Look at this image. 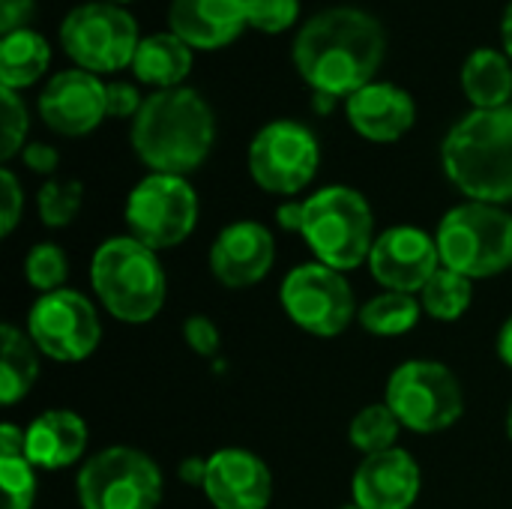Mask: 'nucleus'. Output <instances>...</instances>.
Masks as SVG:
<instances>
[{"label": "nucleus", "instance_id": "f257e3e1", "mask_svg": "<svg viewBox=\"0 0 512 509\" xmlns=\"http://www.w3.org/2000/svg\"><path fill=\"white\" fill-rule=\"evenodd\" d=\"M387 54L381 21L357 6L312 15L294 39V66L312 93L348 99L375 81Z\"/></svg>", "mask_w": 512, "mask_h": 509}, {"label": "nucleus", "instance_id": "f03ea898", "mask_svg": "<svg viewBox=\"0 0 512 509\" xmlns=\"http://www.w3.org/2000/svg\"><path fill=\"white\" fill-rule=\"evenodd\" d=\"M216 141V117L192 87L156 90L132 120V150L153 174L198 171Z\"/></svg>", "mask_w": 512, "mask_h": 509}, {"label": "nucleus", "instance_id": "7ed1b4c3", "mask_svg": "<svg viewBox=\"0 0 512 509\" xmlns=\"http://www.w3.org/2000/svg\"><path fill=\"white\" fill-rule=\"evenodd\" d=\"M441 165L468 201H512V105L465 114L441 144Z\"/></svg>", "mask_w": 512, "mask_h": 509}, {"label": "nucleus", "instance_id": "20e7f679", "mask_svg": "<svg viewBox=\"0 0 512 509\" xmlns=\"http://www.w3.org/2000/svg\"><path fill=\"white\" fill-rule=\"evenodd\" d=\"M90 285L102 309L123 324L153 321L168 297V276L159 252L135 237H108L90 261Z\"/></svg>", "mask_w": 512, "mask_h": 509}, {"label": "nucleus", "instance_id": "39448f33", "mask_svg": "<svg viewBox=\"0 0 512 509\" xmlns=\"http://www.w3.org/2000/svg\"><path fill=\"white\" fill-rule=\"evenodd\" d=\"M303 243L315 261L339 273L369 261L375 246V216L363 192L351 186H324L303 201Z\"/></svg>", "mask_w": 512, "mask_h": 509}, {"label": "nucleus", "instance_id": "423d86ee", "mask_svg": "<svg viewBox=\"0 0 512 509\" xmlns=\"http://www.w3.org/2000/svg\"><path fill=\"white\" fill-rule=\"evenodd\" d=\"M435 243L441 267L471 282L501 276L512 267V213L483 201L456 204L438 222Z\"/></svg>", "mask_w": 512, "mask_h": 509}, {"label": "nucleus", "instance_id": "0eeeda50", "mask_svg": "<svg viewBox=\"0 0 512 509\" xmlns=\"http://www.w3.org/2000/svg\"><path fill=\"white\" fill-rule=\"evenodd\" d=\"M384 402L393 408L399 423L417 435L444 432L465 411L459 378L435 360L402 363L387 381Z\"/></svg>", "mask_w": 512, "mask_h": 509}, {"label": "nucleus", "instance_id": "6e6552de", "mask_svg": "<svg viewBox=\"0 0 512 509\" xmlns=\"http://www.w3.org/2000/svg\"><path fill=\"white\" fill-rule=\"evenodd\" d=\"M81 509H156L162 504V471L135 447H108L78 471Z\"/></svg>", "mask_w": 512, "mask_h": 509}, {"label": "nucleus", "instance_id": "1a4fd4ad", "mask_svg": "<svg viewBox=\"0 0 512 509\" xmlns=\"http://www.w3.org/2000/svg\"><path fill=\"white\" fill-rule=\"evenodd\" d=\"M129 237L153 252L180 246L198 225V192L186 177L147 174L126 198Z\"/></svg>", "mask_w": 512, "mask_h": 509}, {"label": "nucleus", "instance_id": "9d476101", "mask_svg": "<svg viewBox=\"0 0 512 509\" xmlns=\"http://www.w3.org/2000/svg\"><path fill=\"white\" fill-rule=\"evenodd\" d=\"M138 42L141 36L135 18L123 6L102 0L75 6L60 24L63 51L78 63V69H87L93 75L132 66Z\"/></svg>", "mask_w": 512, "mask_h": 509}, {"label": "nucleus", "instance_id": "9b49d317", "mask_svg": "<svg viewBox=\"0 0 512 509\" xmlns=\"http://www.w3.org/2000/svg\"><path fill=\"white\" fill-rule=\"evenodd\" d=\"M285 315L306 333L333 339L357 318V300L345 273L318 261L294 267L279 291Z\"/></svg>", "mask_w": 512, "mask_h": 509}, {"label": "nucleus", "instance_id": "f8f14e48", "mask_svg": "<svg viewBox=\"0 0 512 509\" xmlns=\"http://www.w3.org/2000/svg\"><path fill=\"white\" fill-rule=\"evenodd\" d=\"M321 162L318 138L309 126L297 120H273L249 144V174L252 180L273 195H297L303 192Z\"/></svg>", "mask_w": 512, "mask_h": 509}, {"label": "nucleus", "instance_id": "ddd939ff", "mask_svg": "<svg viewBox=\"0 0 512 509\" xmlns=\"http://www.w3.org/2000/svg\"><path fill=\"white\" fill-rule=\"evenodd\" d=\"M27 336L54 363L87 360L102 339L96 306L75 288L42 294L27 315Z\"/></svg>", "mask_w": 512, "mask_h": 509}, {"label": "nucleus", "instance_id": "4468645a", "mask_svg": "<svg viewBox=\"0 0 512 509\" xmlns=\"http://www.w3.org/2000/svg\"><path fill=\"white\" fill-rule=\"evenodd\" d=\"M369 270L387 291L420 294L426 282L441 270L438 243L432 234L414 225H393L375 237L369 252Z\"/></svg>", "mask_w": 512, "mask_h": 509}, {"label": "nucleus", "instance_id": "2eb2a0df", "mask_svg": "<svg viewBox=\"0 0 512 509\" xmlns=\"http://www.w3.org/2000/svg\"><path fill=\"white\" fill-rule=\"evenodd\" d=\"M105 90L108 84H102L99 75L87 69H63L42 87L39 117L51 132L81 138L108 117Z\"/></svg>", "mask_w": 512, "mask_h": 509}, {"label": "nucleus", "instance_id": "dca6fc26", "mask_svg": "<svg viewBox=\"0 0 512 509\" xmlns=\"http://www.w3.org/2000/svg\"><path fill=\"white\" fill-rule=\"evenodd\" d=\"M276 261V240L270 228L252 219L231 222L210 246V273L225 288L258 285Z\"/></svg>", "mask_w": 512, "mask_h": 509}, {"label": "nucleus", "instance_id": "f3484780", "mask_svg": "<svg viewBox=\"0 0 512 509\" xmlns=\"http://www.w3.org/2000/svg\"><path fill=\"white\" fill-rule=\"evenodd\" d=\"M204 495L213 509H267L273 498V474L255 453L225 447L207 456Z\"/></svg>", "mask_w": 512, "mask_h": 509}, {"label": "nucleus", "instance_id": "a211bd4d", "mask_svg": "<svg viewBox=\"0 0 512 509\" xmlns=\"http://www.w3.org/2000/svg\"><path fill=\"white\" fill-rule=\"evenodd\" d=\"M420 465L402 447L366 456L351 480V501L363 509H411L420 498Z\"/></svg>", "mask_w": 512, "mask_h": 509}, {"label": "nucleus", "instance_id": "6ab92c4d", "mask_svg": "<svg viewBox=\"0 0 512 509\" xmlns=\"http://www.w3.org/2000/svg\"><path fill=\"white\" fill-rule=\"evenodd\" d=\"M345 114L360 138L375 144H393L414 126L417 105L408 90L390 81H372L345 99Z\"/></svg>", "mask_w": 512, "mask_h": 509}, {"label": "nucleus", "instance_id": "aec40b11", "mask_svg": "<svg viewBox=\"0 0 512 509\" xmlns=\"http://www.w3.org/2000/svg\"><path fill=\"white\" fill-rule=\"evenodd\" d=\"M168 24L189 48L216 51L249 27L246 0H171Z\"/></svg>", "mask_w": 512, "mask_h": 509}, {"label": "nucleus", "instance_id": "412c9836", "mask_svg": "<svg viewBox=\"0 0 512 509\" xmlns=\"http://www.w3.org/2000/svg\"><path fill=\"white\" fill-rule=\"evenodd\" d=\"M87 450V423L66 408L39 414L24 429V453L39 471L72 468Z\"/></svg>", "mask_w": 512, "mask_h": 509}, {"label": "nucleus", "instance_id": "4be33fe9", "mask_svg": "<svg viewBox=\"0 0 512 509\" xmlns=\"http://www.w3.org/2000/svg\"><path fill=\"white\" fill-rule=\"evenodd\" d=\"M132 72L138 81L171 90L180 87L183 78L192 72V48L177 36V33H150L138 42Z\"/></svg>", "mask_w": 512, "mask_h": 509}, {"label": "nucleus", "instance_id": "5701e85b", "mask_svg": "<svg viewBox=\"0 0 512 509\" xmlns=\"http://www.w3.org/2000/svg\"><path fill=\"white\" fill-rule=\"evenodd\" d=\"M462 90L474 108H507L512 99V66L501 51L480 48L462 66Z\"/></svg>", "mask_w": 512, "mask_h": 509}, {"label": "nucleus", "instance_id": "b1692460", "mask_svg": "<svg viewBox=\"0 0 512 509\" xmlns=\"http://www.w3.org/2000/svg\"><path fill=\"white\" fill-rule=\"evenodd\" d=\"M39 378V348L18 327H0V402H21Z\"/></svg>", "mask_w": 512, "mask_h": 509}, {"label": "nucleus", "instance_id": "393cba45", "mask_svg": "<svg viewBox=\"0 0 512 509\" xmlns=\"http://www.w3.org/2000/svg\"><path fill=\"white\" fill-rule=\"evenodd\" d=\"M51 63V48L36 30H15L0 42V87L21 90L36 84Z\"/></svg>", "mask_w": 512, "mask_h": 509}, {"label": "nucleus", "instance_id": "a878e982", "mask_svg": "<svg viewBox=\"0 0 512 509\" xmlns=\"http://www.w3.org/2000/svg\"><path fill=\"white\" fill-rule=\"evenodd\" d=\"M423 315V303L417 294H402V291H384L366 300L357 312V321L366 333L372 336H405L417 327Z\"/></svg>", "mask_w": 512, "mask_h": 509}, {"label": "nucleus", "instance_id": "bb28decb", "mask_svg": "<svg viewBox=\"0 0 512 509\" xmlns=\"http://www.w3.org/2000/svg\"><path fill=\"white\" fill-rule=\"evenodd\" d=\"M417 297H420L426 315H432L435 321L450 324V321H459L471 309V303H474V282L468 276H459V273L441 267L426 282V288Z\"/></svg>", "mask_w": 512, "mask_h": 509}, {"label": "nucleus", "instance_id": "cd10ccee", "mask_svg": "<svg viewBox=\"0 0 512 509\" xmlns=\"http://www.w3.org/2000/svg\"><path fill=\"white\" fill-rule=\"evenodd\" d=\"M405 426L399 423V417L393 414V408L387 402H375L366 405L348 426V441L354 450H360L363 456H375L384 450H393L399 441V432Z\"/></svg>", "mask_w": 512, "mask_h": 509}, {"label": "nucleus", "instance_id": "c85d7f7f", "mask_svg": "<svg viewBox=\"0 0 512 509\" xmlns=\"http://www.w3.org/2000/svg\"><path fill=\"white\" fill-rule=\"evenodd\" d=\"M84 204V186L78 180H48L39 186L36 210L45 228H66L75 222L78 210Z\"/></svg>", "mask_w": 512, "mask_h": 509}, {"label": "nucleus", "instance_id": "c756f323", "mask_svg": "<svg viewBox=\"0 0 512 509\" xmlns=\"http://www.w3.org/2000/svg\"><path fill=\"white\" fill-rule=\"evenodd\" d=\"M24 276L42 294L66 288V276H69L66 252L57 243H36L24 258Z\"/></svg>", "mask_w": 512, "mask_h": 509}, {"label": "nucleus", "instance_id": "7c9ffc66", "mask_svg": "<svg viewBox=\"0 0 512 509\" xmlns=\"http://www.w3.org/2000/svg\"><path fill=\"white\" fill-rule=\"evenodd\" d=\"M0 489H3V509H33L36 468L30 465L27 453H15V456L0 453Z\"/></svg>", "mask_w": 512, "mask_h": 509}, {"label": "nucleus", "instance_id": "2f4dec72", "mask_svg": "<svg viewBox=\"0 0 512 509\" xmlns=\"http://www.w3.org/2000/svg\"><path fill=\"white\" fill-rule=\"evenodd\" d=\"M300 15V0H246L249 27L261 33H282Z\"/></svg>", "mask_w": 512, "mask_h": 509}, {"label": "nucleus", "instance_id": "473e14b6", "mask_svg": "<svg viewBox=\"0 0 512 509\" xmlns=\"http://www.w3.org/2000/svg\"><path fill=\"white\" fill-rule=\"evenodd\" d=\"M3 96V144H0V159L9 162L15 153L24 150V135H27V108L24 99L18 96V90H6L0 87Z\"/></svg>", "mask_w": 512, "mask_h": 509}, {"label": "nucleus", "instance_id": "72a5a7b5", "mask_svg": "<svg viewBox=\"0 0 512 509\" xmlns=\"http://www.w3.org/2000/svg\"><path fill=\"white\" fill-rule=\"evenodd\" d=\"M24 213V192L9 168H0V237H9Z\"/></svg>", "mask_w": 512, "mask_h": 509}, {"label": "nucleus", "instance_id": "f704fd0d", "mask_svg": "<svg viewBox=\"0 0 512 509\" xmlns=\"http://www.w3.org/2000/svg\"><path fill=\"white\" fill-rule=\"evenodd\" d=\"M183 339L198 357H216L222 348V333L207 315H189L183 321Z\"/></svg>", "mask_w": 512, "mask_h": 509}, {"label": "nucleus", "instance_id": "c9c22d12", "mask_svg": "<svg viewBox=\"0 0 512 509\" xmlns=\"http://www.w3.org/2000/svg\"><path fill=\"white\" fill-rule=\"evenodd\" d=\"M105 105H108V117H138V111H141V105H144V99H141V93H138V87L135 84H126V81H114V84H108V90H105Z\"/></svg>", "mask_w": 512, "mask_h": 509}, {"label": "nucleus", "instance_id": "e433bc0d", "mask_svg": "<svg viewBox=\"0 0 512 509\" xmlns=\"http://www.w3.org/2000/svg\"><path fill=\"white\" fill-rule=\"evenodd\" d=\"M36 15V0H0V30L3 36L15 30H27Z\"/></svg>", "mask_w": 512, "mask_h": 509}, {"label": "nucleus", "instance_id": "4c0bfd02", "mask_svg": "<svg viewBox=\"0 0 512 509\" xmlns=\"http://www.w3.org/2000/svg\"><path fill=\"white\" fill-rule=\"evenodd\" d=\"M21 159H24V165H27L33 174H42V177H48V180H51V174H54L57 165H60V153H57L54 147L42 144V141L24 144Z\"/></svg>", "mask_w": 512, "mask_h": 509}, {"label": "nucleus", "instance_id": "58836bf2", "mask_svg": "<svg viewBox=\"0 0 512 509\" xmlns=\"http://www.w3.org/2000/svg\"><path fill=\"white\" fill-rule=\"evenodd\" d=\"M177 474H180V483L204 489V480H207V459L189 456V459L180 462V471H177Z\"/></svg>", "mask_w": 512, "mask_h": 509}, {"label": "nucleus", "instance_id": "ea45409f", "mask_svg": "<svg viewBox=\"0 0 512 509\" xmlns=\"http://www.w3.org/2000/svg\"><path fill=\"white\" fill-rule=\"evenodd\" d=\"M276 219H279V228L291 231V234H300L303 231V201H288L276 210Z\"/></svg>", "mask_w": 512, "mask_h": 509}, {"label": "nucleus", "instance_id": "a19ab883", "mask_svg": "<svg viewBox=\"0 0 512 509\" xmlns=\"http://www.w3.org/2000/svg\"><path fill=\"white\" fill-rule=\"evenodd\" d=\"M498 357L512 369V315L504 321V327L498 333Z\"/></svg>", "mask_w": 512, "mask_h": 509}, {"label": "nucleus", "instance_id": "79ce46f5", "mask_svg": "<svg viewBox=\"0 0 512 509\" xmlns=\"http://www.w3.org/2000/svg\"><path fill=\"white\" fill-rule=\"evenodd\" d=\"M501 36H504V48H507V54L512 57V0H510V6H507V12H504V21H501Z\"/></svg>", "mask_w": 512, "mask_h": 509}, {"label": "nucleus", "instance_id": "37998d69", "mask_svg": "<svg viewBox=\"0 0 512 509\" xmlns=\"http://www.w3.org/2000/svg\"><path fill=\"white\" fill-rule=\"evenodd\" d=\"M312 102H315L318 114H327V111L336 105V99H333V96H324V93H312Z\"/></svg>", "mask_w": 512, "mask_h": 509}, {"label": "nucleus", "instance_id": "c03bdc74", "mask_svg": "<svg viewBox=\"0 0 512 509\" xmlns=\"http://www.w3.org/2000/svg\"><path fill=\"white\" fill-rule=\"evenodd\" d=\"M507 435H510V441H512V405H510V414H507Z\"/></svg>", "mask_w": 512, "mask_h": 509}, {"label": "nucleus", "instance_id": "a18cd8bd", "mask_svg": "<svg viewBox=\"0 0 512 509\" xmlns=\"http://www.w3.org/2000/svg\"><path fill=\"white\" fill-rule=\"evenodd\" d=\"M102 3H114V6H123V3H132V0H102Z\"/></svg>", "mask_w": 512, "mask_h": 509}, {"label": "nucleus", "instance_id": "49530a36", "mask_svg": "<svg viewBox=\"0 0 512 509\" xmlns=\"http://www.w3.org/2000/svg\"><path fill=\"white\" fill-rule=\"evenodd\" d=\"M339 509H363V507H357V504L351 501V504H345V507H339Z\"/></svg>", "mask_w": 512, "mask_h": 509}]
</instances>
